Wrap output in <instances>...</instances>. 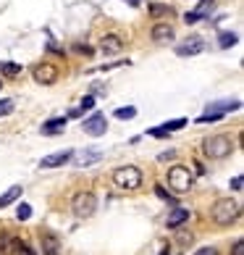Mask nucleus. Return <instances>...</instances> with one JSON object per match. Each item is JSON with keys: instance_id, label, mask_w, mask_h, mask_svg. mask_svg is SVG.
I'll list each match as a JSON object with an SVG mask.
<instances>
[{"instance_id": "obj_16", "label": "nucleus", "mask_w": 244, "mask_h": 255, "mask_svg": "<svg viewBox=\"0 0 244 255\" xmlns=\"http://www.w3.org/2000/svg\"><path fill=\"white\" fill-rule=\"evenodd\" d=\"M21 190H24V187H21V184H16V187H11L8 192L0 195V208H8L11 203H16L18 197H21Z\"/></svg>"}, {"instance_id": "obj_20", "label": "nucleus", "mask_w": 244, "mask_h": 255, "mask_svg": "<svg viewBox=\"0 0 244 255\" xmlns=\"http://www.w3.org/2000/svg\"><path fill=\"white\" fill-rule=\"evenodd\" d=\"M113 116H116V119H121V121H124V119H134V116H137V108H134V106L116 108V111H113Z\"/></svg>"}, {"instance_id": "obj_25", "label": "nucleus", "mask_w": 244, "mask_h": 255, "mask_svg": "<svg viewBox=\"0 0 244 255\" xmlns=\"http://www.w3.org/2000/svg\"><path fill=\"white\" fill-rule=\"evenodd\" d=\"M11 111H13V100H0V116H5Z\"/></svg>"}, {"instance_id": "obj_21", "label": "nucleus", "mask_w": 244, "mask_h": 255, "mask_svg": "<svg viewBox=\"0 0 244 255\" xmlns=\"http://www.w3.org/2000/svg\"><path fill=\"white\" fill-rule=\"evenodd\" d=\"M186 127V119H173V121H165L163 124V129L171 134V131H176V129H184Z\"/></svg>"}, {"instance_id": "obj_32", "label": "nucleus", "mask_w": 244, "mask_h": 255, "mask_svg": "<svg viewBox=\"0 0 244 255\" xmlns=\"http://www.w3.org/2000/svg\"><path fill=\"white\" fill-rule=\"evenodd\" d=\"M126 3H129V5H134V8H137V5H139V0H126Z\"/></svg>"}, {"instance_id": "obj_33", "label": "nucleus", "mask_w": 244, "mask_h": 255, "mask_svg": "<svg viewBox=\"0 0 244 255\" xmlns=\"http://www.w3.org/2000/svg\"><path fill=\"white\" fill-rule=\"evenodd\" d=\"M163 255H179V253H168V250H165V253H163Z\"/></svg>"}, {"instance_id": "obj_4", "label": "nucleus", "mask_w": 244, "mask_h": 255, "mask_svg": "<svg viewBox=\"0 0 244 255\" xmlns=\"http://www.w3.org/2000/svg\"><path fill=\"white\" fill-rule=\"evenodd\" d=\"M113 184L118 190H137L142 187V171L137 166H121L113 171Z\"/></svg>"}, {"instance_id": "obj_14", "label": "nucleus", "mask_w": 244, "mask_h": 255, "mask_svg": "<svg viewBox=\"0 0 244 255\" xmlns=\"http://www.w3.org/2000/svg\"><path fill=\"white\" fill-rule=\"evenodd\" d=\"M66 129V116H58V119H50L48 124H42V134H61Z\"/></svg>"}, {"instance_id": "obj_6", "label": "nucleus", "mask_w": 244, "mask_h": 255, "mask_svg": "<svg viewBox=\"0 0 244 255\" xmlns=\"http://www.w3.org/2000/svg\"><path fill=\"white\" fill-rule=\"evenodd\" d=\"M81 129H84V134H89V137H102V134L108 131L105 113H92L89 119L81 121Z\"/></svg>"}, {"instance_id": "obj_19", "label": "nucleus", "mask_w": 244, "mask_h": 255, "mask_svg": "<svg viewBox=\"0 0 244 255\" xmlns=\"http://www.w3.org/2000/svg\"><path fill=\"white\" fill-rule=\"evenodd\" d=\"M16 219H18V221H29V219H32V205H29V203H21V205H18V208H16Z\"/></svg>"}, {"instance_id": "obj_3", "label": "nucleus", "mask_w": 244, "mask_h": 255, "mask_svg": "<svg viewBox=\"0 0 244 255\" xmlns=\"http://www.w3.org/2000/svg\"><path fill=\"white\" fill-rule=\"evenodd\" d=\"M192 184H194V176H192V171L186 166H171L168 168V187H171L176 195L189 192Z\"/></svg>"}, {"instance_id": "obj_31", "label": "nucleus", "mask_w": 244, "mask_h": 255, "mask_svg": "<svg viewBox=\"0 0 244 255\" xmlns=\"http://www.w3.org/2000/svg\"><path fill=\"white\" fill-rule=\"evenodd\" d=\"M179 240H181V242H192V234H186V232H181V234H179Z\"/></svg>"}, {"instance_id": "obj_29", "label": "nucleus", "mask_w": 244, "mask_h": 255, "mask_svg": "<svg viewBox=\"0 0 244 255\" xmlns=\"http://www.w3.org/2000/svg\"><path fill=\"white\" fill-rule=\"evenodd\" d=\"M242 182H244L242 176H234V179H231V190H237V192H239V190H242Z\"/></svg>"}, {"instance_id": "obj_1", "label": "nucleus", "mask_w": 244, "mask_h": 255, "mask_svg": "<svg viewBox=\"0 0 244 255\" xmlns=\"http://www.w3.org/2000/svg\"><path fill=\"white\" fill-rule=\"evenodd\" d=\"M210 216H213V221L218 224V226H231L234 221H239L242 205H239L237 200H231V197H221V200L213 203Z\"/></svg>"}, {"instance_id": "obj_28", "label": "nucleus", "mask_w": 244, "mask_h": 255, "mask_svg": "<svg viewBox=\"0 0 244 255\" xmlns=\"http://www.w3.org/2000/svg\"><path fill=\"white\" fill-rule=\"evenodd\" d=\"M194 255H218V250H215V248H200Z\"/></svg>"}, {"instance_id": "obj_5", "label": "nucleus", "mask_w": 244, "mask_h": 255, "mask_svg": "<svg viewBox=\"0 0 244 255\" xmlns=\"http://www.w3.org/2000/svg\"><path fill=\"white\" fill-rule=\"evenodd\" d=\"M71 211L77 219H89L97 211V197L95 192H77L71 197Z\"/></svg>"}, {"instance_id": "obj_7", "label": "nucleus", "mask_w": 244, "mask_h": 255, "mask_svg": "<svg viewBox=\"0 0 244 255\" xmlns=\"http://www.w3.org/2000/svg\"><path fill=\"white\" fill-rule=\"evenodd\" d=\"M32 74H34V82H40V84H55V82H58V69H55L53 63L34 66Z\"/></svg>"}, {"instance_id": "obj_8", "label": "nucleus", "mask_w": 244, "mask_h": 255, "mask_svg": "<svg viewBox=\"0 0 244 255\" xmlns=\"http://www.w3.org/2000/svg\"><path fill=\"white\" fill-rule=\"evenodd\" d=\"M202 50H205L202 37H189L186 42L176 45V55H181V58H186V55H197V53H202Z\"/></svg>"}, {"instance_id": "obj_23", "label": "nucleus", "mask_w": 244, "mask_h": 255, "mask_svg": "<svg viewBox=\"0 0 244 255\" xmlns=\"http://www.w3.org/2000/svg\"><path fill=\"white\" fill-rule=\"evenodd\" d=\"M18 71H21V66H18V63H3V74H5V77H16Z\"/></svg>"}, {"instance_id": "obj_11", "label": "nucleus", "mask_w": 244, "mask_h": 255, "mask_svg": "<svg viewBox=\"0 0 244 255\" xmlns=\"http://www.w3.org/2000/svg\"><path fill=\"white\" fill-rule=\"evenodd\" d=\"M150 37H153L155 42H171L173 37H176V29H173L171 24H155L153 32H150Z\"/></svg>"}, {"instance_id": "obj_24", "label": "nucleus", "mask_w": 244, "mask_h": 255, "mask_svg": "<svg viewBox=\"0 0 244 255\" xmlns=\"http://www.w3.org/2000/svg\"><path fill=\"white\" fill-rule=\"evenodd\" d=\"M92 108H95V98H92V95H87V98H81V106H79L77 111L81 113V111H92Z\"/></svg>"}, {"instance_id": "obj_34", "label": "nucleus", "mask_w": 244, "mask_h": 255, "mask_svg": "<svg viewBox=\"0 0 244 255\" xmlns=\"http://www.w3.org/2000/svg\"><path fill=\"white\" fill-rule=\"evenodd\" d=\"M0 87H3V82H0Z\"/></svg>"}, {"instance_id": "obj_17", "label": "nucleus", "mask_w": 244, "mask_h": 255, "mask_svg": "<svg viewBox=\"0 0 244 255\" xmlns=\"http://www.w3.org/2000/svg\"><path fill=\"white\" fill-rule=\"evenodd\" d=\"M42 250L45 255H58V240L53 234H42Z\"/></svg>"}, {"instance_id": "obj_26", "label": "nucleus", "mask_w": 244, "mask_h": 255, "mask_svg": "<svg viewBox=\"0 0 244 255\" xmlns=\"http://www.w3.org/2000/svg\"><path fill=\"white\" fill-rule=\"evenodd\" d=\"M147 134H150V137H168V131H165L163 127H158V129H150Z\"/></svg>"}, {"instance_id": "obj_30", "label": "nucleus", "mask_w": 244, "mask_h": 255, "mask_svg": "<svg viewBox=\"0 0 244 255\" xmlns=\"http://www.w3.org/2000/svg\"><path fill=\"white\" fill-rule=\"evenodd\" d=\"M155 192H158V195H161V197H163V200H171V195H168V192L163 190V187H158V190H155Z\"/></svg>"}, {"instance_id": "obj_9", "label": "nucleus", "mask_w": 244, "mask_h": 255, "mask_svg": "<svg viewBox=\"0 0 244 255\" xmlns=\"http://www.w3.org/2000/svg\"><path fill=\"white\" fill-rule=\"evenodd\" d=\"M71 158H74V150H61V153L45 155V158L40 160V166H42V168H58V166H66Z\"/></svg>"}, {"instance_id": "obj_12", "label": "nucleus", "mask_w": 244, "mask_h": 255, "mask_svg": "<svg viewBox=\"0 0 244 255\" xmlns=\"http://www.w3.org/2000/svg\"><path fill=\"white\" fill-rule=\"evenodd\" d=\"M121 48H124V40H121L118 34H105V37L100 40V50H102V53H108V55L121 53Z\"/></svg>"}, {"instance_id": "obj_22", "label": "nucleus", "mask_w": 244, "mask_h": 255, "mask_svg": "<svg viewBox=\"0 0 244 255\" xmlns=\"http://www.w3.org/2000/svg\"><path fill=\"white\" fill-rule=\"evenodd\" d=\"M150 13L153 16H171V8L168 5H150Z\"/></svg>"}, {"instance_id": "obj_18", "label": "nucleus", "mask_w": 244, "mask_h": 255, "mask_svg": "<svg viewBox=\"0 0 244 255\" xmlns=\"http://www.w3.org/2000/svg\"><path fill=\"white\" fill-rule=\"evenodd\" d=\"M237 42H239V37L234 34V32H223V34L218 37V45H221V48H234Z\"/></svg>"}, {"instance_id": "obj_15", "label": "nucleus", "mask_w": 244, "mask_h": 255, "mask_svg": "<svg viewBox=\"0 0 244 255\" xmlns=\"http://www.w3.org/2000/svg\"><path fill=\"white\" fill-rule=\"evenodd\" d=\"M102 158V153L100 150H87V153H79L77 155V166H92V163H97V160Z\"/></svg>"}, {"instance_id": "obj_10", "label": "nucleus", "mask_w": 244, "mask_h": 255, "mask_svg": "<svg viewBox=\"0 0 244 255\" xmlns=\"http://www.w3.org/2000/svg\"><path fill=\"white\" fill-rule=\"evenodd\" d=\"M213 5H215V0H202V3L197 5V11H189V13L184 16V21H186V24H197V21H202V18L210 13V8H213Z\"/></svg>"}, {"instance_id": "obj_27", "label": "nucleus", "mask_w": 244, "mask_h": 255, "mask_svg": "<svg viewBox=\"0 0 244 255\" xmlns=\"http://www.w3.org/2000/svg\"><path fill=\"white\" fill-rule=\"evenodd\" d=\"M231 255H244V242H242V240L234 242V253H231Z\"/></svg>"}, {"instance_id": "obj_2", "label": "nucleus", "mask_w": 244, "mask_h": 255, "mask_svg": "<svg viewBox=\"0 0 244 255\" xmlns=\"http://www.w3.org/2000/svg\"><path fill=\"white\" fill-rule=\"evenodd\" d=\"M202 150L210 160H223L234 153V139L229 134H213L202 142Z\"/></svg>"}, {"instance_id": "obj_13", "label": "nucleus", "mask_w": 244, "mask_h": 255, "mask_svg": "<svg viewBox=\"0 0 244 255\" xmlns=\"http://www.w3.org/2000/svg\"><path fill=\"white\" fill-rule=\"evenodd\" d=\"M186 219H189V211H186V208H173L165 224H168V229H179Z\"/></svg>"}]
</instances>
